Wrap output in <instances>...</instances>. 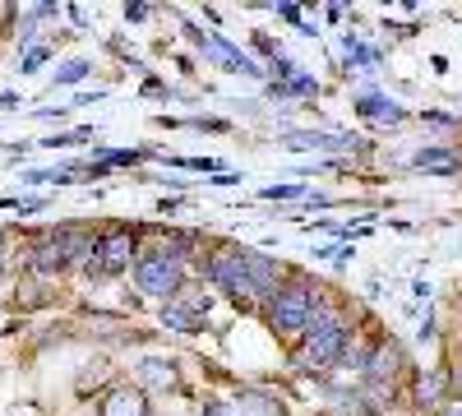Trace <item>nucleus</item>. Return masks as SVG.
Instances as JSON below:
<instances>
[{"mask_svg":"<svg viewBox=\"0 0 462 416\" xmlns=\"http://www.w3.org/2000/svg\"><path fill=\"white\" fill-rule=\"evenodd\" d=\"M162 324H167V328H180V333H199V328H204L195 315H185L180 306H167V310H162Z\"/></svg>","mask_w":462,"mask_h":416,"instance_id":"obj_18","label":"nucleus"},{"mask_svg":"<svg viewBox=\"0 0 462 416\" xmlns=\"http://www.w3.org/2000/svg\"><path fill=\"white\" fill-rule=\"evenodd\" d=\"M130 263H139V236L125 232V226H116V232L97 236V269L88 263V278L121 273V269H130Z\"/></svg>","mask_w":462,"mask_h":416,"instance_id":"obj_5","label":"nucleus"},{"mask_svg":"<svg viewBox=\"0 0 462 416\" xmlns=\"http://www.w3.org/2000/svg\"><path fill=\"white\" fill-rule=\"evenodd\" d=\"M416 171H435V176H453L462 171V153H448V148H420V153L411 158Z\"/></svg>","mask_w":462,"mask_h":416,"instance_id":"obj_13","label":"nucleus"},{"mask_svg":"<svg viewBox=\"0 0 462 416\" xmlns=\"http://www.w3.org/2000/svg\"><path fill=\"white\" fill-rule=\"evenodd\" d=\"M42 60H47V47H37V51H28V60H23V69L32 74V69H37V65H42Z\"/></svg>","mask_w":462,"mask_h":416,"instance_id":"obj_21","label":"nucleus"},{"mask_svg":"<svg viewBox=\"0 0 462 416\" xmlns=\"http://www.w3.org/2000/svg\"><path fill=\"white\" fill-rule=\"evenodd\" d=\"M439 416H462V407H453V411H439Z\"/></svg>","mask_w":462,"mask_h":416,"instance_id":"obj_23","label":"nucleus"},{"mask_svg":"<svg viewBox=\"0 0 462 416\" xmlns=\"http://www.w3.org/2000/svg\"><path fill=\"white\" fill-rule=\"evenodd\" d=\"M139 374H143L152 389H176V365L171 361H143Z\"/></svg>","mask_w":462,"mask_h":416,"instance_id":"obj_15","label":"nucleus"},{"mask_svg":"<svg viewBox=\"0 0 462 416\" xmlns=\"http://www.w3.org/2000/svg\"><path fill=\"white\" fill-rule=\"evenodd\" d=\"M65 263H69V254H65V241H60V236H47L42 245L32 250V273H37V278H56Z\"/></svg>","mask_w":462,"mask_h":416,"instance_id":"obj_10","label":"nucleus"},{"mask_svg":"<svg viewBox=\"0 0 462 416\" xmlns=\"http://www.w3.org/2000/svg\"><path fill=\"white\" fill-rule=\"evenodd\" d=\"M204 278H208L213 287H222L231 300H236V306H250V300H259V296H254V287H250L245 259H241V250H236V245L213 250V254H208V269H204Z\"/></svg>","mask_w":462,"mask_h":416,"instance_id":"obj_3","label":"nucleus"},{"mask_svg":"<svg viewBox=\"0 0 462 416\" xmlns=\"http://www.w3.org/2000/svg\"><path fill=\"white\" fill-rule=\"evenodd\" d=\"M185 32L195 37V42H199V51H204L208 60H217L222 69H231V74H245V79H263V69H259L250 56H241L236 47L226 42V37H217V32H199L195 23H185Z\"/></svg>","mask_w":462,"mask_h":416,"instance_id":"obj_6","label":"nucleus"},{"mask_svg":"<svg viewBox=\"0 0 462 416\" xmlns=\"http://www.w3.org/2000/svg\"><path fill=\"white\" fill-rule=\"evenodd\" d=\"M356 111H361V116H370L374 125H398V121L407 116V111H402L398 102L379 97V93H361V97H356Z\"/></svg>","mask_w":462,"mask_h":416,"instance_id":"obj_12","label":"nucleus"},{"mask_svg":"<svg viewBox=\"0 0 462 416\" xmlns=\"http://www.w3.org/2000/svg\"><path fill=\"white\" fill-rule=\"evenodd\" d=\"M0 328H5V315H0Z\"/></svg>","mask_w":462,"mask_h":416,"instance_id":"obj_24","label":"nucleus"},{"mask_svg":"<svg viewBox=\"0 0 462 416\" xmlns=\"http://www.w3.org/2000/svg\"><path fill=\"white\" fill-rule=\"evenodd\" d=\"M134 282L148 291V296H180L185 291V259L158 250V254H143L134 263Z\"/></svg>","mask_w":462,"mask_h":416,"instance_id":"obj_4","label":"nucleus"},{"mask_svg":"<svg viewBox=\"0 0 462 416\" xmlns=\"http://www.w3.org/2000/svg\"><path fill=\"white\" fill-rule=\"evenodd\" d=\"M241 259H245V273H250L254 296H259V300H273V296L282 291V269H278V259H268V254H259V250H241Z\"/></svg>","mask_w":462,"mask_h":416,"instance_id":"obj_8","label":"nucleus"},{"mask_svg":"<svg viewBox=\"0 0 462 416\" xmlns=\"http://www.w3.org/2000/svg\"><path fill=\"white\" fill-rule=\"evenodd\" d=\"M448 389H453V374H448L444 365H439V370H430V374H420V380H416V407H420V411L435 407Z\"/></svg>","mask_w":462,"mask_h":416,"instance_id":"obj_14","label":"nucleus"},{"mask_svg":"<svg viewBox=\"0 0 462 416\" xmlns=\"http://www.w3.org/2000/svg\"><path fill=\"white\" fill-rule=\"evenodd\" d=\"M287 148H315V153H342V148H356L352 134H315V130H305V134H282Z\"/></svg>","mask_w":462,"mask_h":416,"instance_id":"obj_11","label":"nucleus"},{"mask_svg":"<svg viewBox=\"0 0 462 416\" xmlns=\"http://www.w3.org/2000/svg\"><path fill=\"white\" fill-rule=\"evenodd\" d=\"M143 14H148V10H143V5H125V19H130V23H139V19H143Z\"/></svg>","mask_w":462,"mask_h":416,"instance_id":"obj_22","label":"nucleus"},{"mask_svg":"<svg viewBox=\"0 0 462 416\" xmlns=\"http://www.w3.org/2000/svg\"><path fill=\"white\" fill-rule=\"evenodd\" d=\"M268 93L273 97H305V93H315V79L305 69H296L291 79H282V84H268Z\"/></svg>","mask_w":462,"mask_h":416,"instance_id":"obj_16","label":"nucleus"},{"mask_svg":"<svg viewBox=\"0 0 462 416\" xmlns=\"http://www.w3.org/2000/svg\"><path fill=\"white\" fill-rule=\"evenodd\" d=\"M315 310H324L319 291L305 278H296V282H287L273 300H268V324H273V333H305L310 319H315Z\"/></svg>","mask_w":462,"mask_h":416,"instance_id":"obj_2","label":"nucleus"},{"mask_svg":"<svg viewBox=\"0 0 462 416\" xmlns=\"http://www.w3.org/2000/svg\"><path fill=\"white\" fill-rule=\"evenodd\" d=\"M102 416H148V398L134 384H116L102 402Z\"/></svg>","mask_w":462,"mask_h":416,"instance_id":"obj_9","label":"nucleus"},{"mask_svg":"<svg viewBox=\"0 0 462 416\" xmlns=\"http://www.w3.org/2000/svg\"><path fill=\"white\" fill-rule=\"evenodd\" d=\"M241 407H245V416H278V411H282L273 398H263V393H254V389L241 393Z\"/></svg>","mask_w":462,"mask_h":416,"instance_id":"obj_17","label":"nucleus"},{"mask_svg":"<svg viewBox=\"0 0 462 416\" xmlns=\"http://www.w3.org/2000/svg\"><path fill=\"white\" fill-rule=\"evenodd\" d=\"M263 199H300V185H268Z\"/></svg>","mask_w":462,"mask_h":416,"instance_id":"obj_20","label":"nucleus"},{"mask_svg":"<svg viewBox=\"0 0 462 416\" xmlns=\"http://www.w3.org/2000/svg\"><path fill=\"white\" fill-rule=\"evenodd\" d=\"M402 365H407V356H402V347H398V343H379V347H370L365 380H370L374 389H383V393H393V380L402 374Z\"/></svg>","mask_w":462,"mask_h":416,"instance_id":"obj_7","label":"nucleus"},{"mask_svg":"<svg viewBox=\"0 0 462 416\" xmlns=\"http://www.w3.org/2000/svg\"><path fill=\"white\" fill-rule=\"evenodd\" d=\"M84 74H88V60H69V65L56 69V84H79Z\"/></svg>","mask_w":462,"mask_h":416,"instance_id":"obj_19","label":"nucleus"},{"mask_svg":"<svg viewBox=\"0 0 462 416\" xmlns=\"http://www.w3.org/2000/svg\"><path fill=\"white\" fill-rule=\"evenodd\" d=\"M346 343H352V328H346L328 306L324 310H315V319H310V328H305V347H300V365L305 370H315V374H324V370H333V365H342V352H346Z\"/></svg>","mask_w":462,"mask_h":416,"instance_id":"obj_1","label":"nucleus"}]
</instances>
